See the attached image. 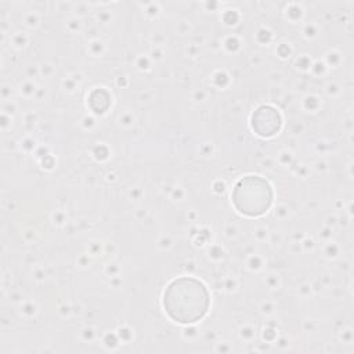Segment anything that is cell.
<instances>
[{"label":"cell","instance_id":"obj_2","mask_svg":"<svg viewBox=\"0 0 354 354\" xmlns=\"http://www.w3.org/2000/svg\"><path fill=\"white\" fill-rule=\"evenodd\" d=\"M234 202L236 207L246 214H260L270 206V185L259 177H249L242 180L235 188Z\"/></svg>","mask_w":354,"mask_h":354},{"label":"cell","instance_id":"obj_1","mask_svg":"<svg viewBox=\"0 0 354 354\" xmlns=\"http://www.w3.org/2000/svg\"><path fill=\"white\" fill-rule=\"evenodd\" d=\"M163 306L174 321L192 324L206 314L209 293L199 281L194 278H178L165 290Z\"/></svg>","mask_w":354,"mask_h":354}]
</instances>
